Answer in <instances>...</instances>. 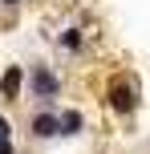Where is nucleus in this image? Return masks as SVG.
Instances as JSON below:
<instances>
[{
	"label": "nucleus",
	"instance_id": "obj_1",
	"mask_svg": "<svg viewBox=\"0 0 150 154\" xmlns=\"http://www.w3.org/2000/svg\"><path fill=\"white\" fill-rule=\"evenodd\" d=\"M29 97L37 101V106L53 109V101L61 97V77L53 73V65H45V61L29 65Z\"/></svg>",
	"mask_w": 150,
	"mask_h": 154
},
{
	"label": "nucleus",
	"instance_id": "obj_2",
	"mask_svg": "<svg viewBox=\"0 0 150 154\" xmlns=\"http://www.w3.org/2000/svg\"><path fill=\"white\" fill-rule=\"evenodd\" d=\"M110 109L118 118H130V114H134V109H138V81H130L126 73L114 77V81H110Z\"/></svg>",
	"mask_w": 150,
	"mask_h": 154
},
{
	"label": "nucleus",
	"instance_id": "obj_3",
	"mask_svg": "<svg viewBox=\"0 0 150 154\" xmlns=\"http://www.w3.org/2000/svg\"><path fill=\"white\" fill-rule=\"evenodd\" d=\"M29 134L37 142H49V138H61V109H45L41 106L37 114L29 118Z\"/></svg>",
	"mask_w": 150,
	"mask_h": 154
},
{
	"label": "nucleus",
	"instance_id": "obj_4",
	"mask_svg": "<svg viewBox=\"0 0 150 154\" xmlns=\"http://www.w3.org/2000/svg\"><path fill=\"white\" fill-rule=\"evenodd\" d=\"M24 85H29V69H24V65H8V69L0 73V97L4 101H20Z\"/></svg>",
	"mask_w": 150,
	"mask_h": 154
},
{
	"label": "nucleus",
	"instance_id": "obj_5",
	"mask_svg": "<svg viewBox=\"0 0 150 154\" xmlns=\"http://www.w3.org/2000/svg\"><path fill=\"white\" fill-rule=\"evenodd\" d=\"M85 130V114L81 109H61V138H77Z\"/></svg>",
	"mask_w": 150,
	"mask_h": 154
},
{
	"label": "nucleus",
	"instance_id": "obj_6",
	"mask_svg": "<svg viewBox=\"0 0 150 154\" xmlns=\"http://www.w3.org/2000/svg\"><path fill=\"white\" fill-rule=\"evenodd\" d=\"M57 45L61 49H69V53H81L85 49V29H77V24H69V29L57 37Z\"/></svg>",
	"mask_w": 150,
	"mask_h": 154
},
{
	"label": "nucleus",
	"instance_id": "obj_7",
	"mask_svg": "<svg viewBox=\"0 0 150 154\" xmlns=\"http://www.w3.org/2000/svg\"><path fill=\"white\" fill-rule=\"evenodd\" d=\"M8 138H12V122L0 114V142H8Z\"/></svg>",
	"mask_w": 150,
	"mask_h": 154
},
{
	"label": "nucleus",
	"instance_id": "obj_8",
	"mask_svg": "<svg viewBox=\"0 0 150 154\" xmlns=\"http://www.w3.org/2000/svg\"><path fill=\"white\" fill-rule=\"evenodd\" d=\"M0 154H16V150H12V142H0Z\"/></svg>",
	"mask_w": 150,
	"mask_h": 154
},
{
	"label": "nucleus",
	"instance_id": "obj_9",
	"mask_svg": "<svg viewBox=\"0 0 150 154\" xmlns=\"http://www.w3.org/2000/svg\"><path fill=\"white\" fill-rule=\"evenodd\" d=\"M0 4H4V8H16V4H20V0H0Z\"/></svg>",
	"mask_w": 150,
	"mask_h": 154
}]
</instances>
